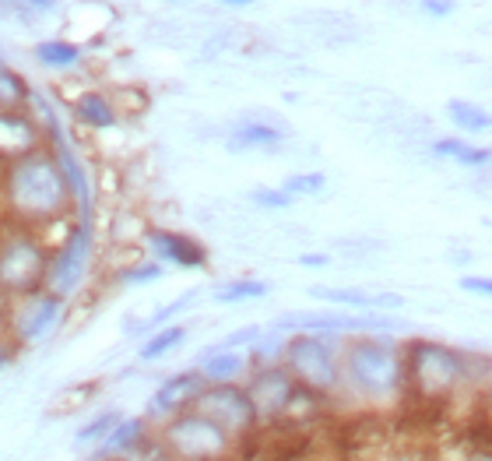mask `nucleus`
<instances>
[{
    "mask_svg": "<svg viewBox=\"0 0 492 461\" xmlns=\"http://www.w3.org/2000/svg\"><path fill=\"white\" fill-rule=\"evenodd\" d=\"M250 201L261 204V208H267V212H285L295 198L285 191V187H257V191L250 194Z\"/></svg>",
    "mask_w": 492,
    "mask_h": 461,
    "instance_id": "nucleus-28",
    "label": "nucleus"
},
{
    "mask_svg": "<svg viewBox=\"0 0 492 461\" xmlns=\"http://www.w3.org/2000/svg\"><path fill=\"white\" fill-rule=\"evenodd\" d=\"M29 4H35V7H53L57 0H29Z\"/></svg>",
    "mask_w": 492,
    "mask_h": 461,
    "instance_id": "nucleus-36",
    "label": "nucleus"
},
{
    "mask_svg": "<svg viewBox=\"0 0 492 461\" xmlns=\"http://www.w3.org/2000/svg\"><path fill=\"white\" fill-rule=\"evenodd\" d=\"M159 440L176 461H229L236 451V437H229L215 419H208L197 409L165 419Z\"/></svg>",
    "mask_w": 492,
    "mask_h": 461,
    "instance_id": "nucleus-4",
    "label": "nucleus"
},
{
    "mask_svg": "<svg viewBox=\"0 0 492 461\" xmlns=\"http://www.w3.org/2000/svg\"><path fill=\"white\" fill-rule=\"evenodd\" d=\"M0 194L4 208L22 222V226H46L57 222L74 198L70 180L57 152L35 148L32 155L7 163L0 173Z\"/></svg>",
    "mask_w": 492,
    "mask_h": 461,
    "instance_id": "nucleus-1",
    "label": "nucleus"
},
{
    "mask_svg": "<svg viewBox=\"0 0 492 461\" xmlns=\"http://www.w3.org/2000/svg\"><path fill=\"white\" fill-rule=\"evenodd\" d=\"M50 264L53 258L35 232H11L7 240H0V296L22 299L39 293L50 278Z\"/></svg>",
    "mask_w": 492,
    "mask_h": 461,
    "instance_id": "nucleus-6",
    "label": "nucleus"
},
{
    "mask_svg": "<svg viewBox=\"0 0 492 461\" xmlns=\"http://www.w3.org/2000/svg\"><path fill=\"white\" fill-rule=\"evenodd\" d=\"M313 296L328 299L334 306H348V310H366V314H376V310H397L401 296L394 293H362V289H324V286H313L310 289Z\"/></svg>",
    "mask_w": 492,
    "mask_h": 461,
    "instance_id": "nucleus-16",
    "label": "nucleus"
},
{
    "mask_svg": "<svg viewBox=\"0 0 492 461\" xmlns=\"http://www.w3.org/2000/svg\"><path fill=\"white\" fill-rule=\"evenodd\" d=\"M464 293H471V296H489L492 299V278L486 275H460L458 282Z\"/></svg>",
    "mask_w": 492,
    "mask_h": 461,
    "instance_id": "nucleus-30",
    "label": "nucleus"
},
{
    "mask_svg": "<svg viewBox=\"0 0 492 461\" xmlns=\"http://www.w3.org/2000/svg\"><path fill=\"white\" fill-rule=\"evenodd\" d=\"M120 419H124V416H120L116 409H106V412L92 416L85 427L78 429V437H74V447H81V451H85V447H98V444H102V440H106V437L116 429V423H120Z\"/></svg>",
    "mask_w": 492,
    "mask_h": 461,
    "instance_id": "nucleus-21",
    "label": "nucleus"
},
{
    "mask_svg": "<svg viewBox=\"0 0 492 461\" xmlns=\"http://www.w3.org/2000/svg\"><path fill=\"white\" fill-rule=\"evenodd\" d=\"M148 437H152V433H148V419H144V416H124V419L116 423V429L96 447V458H120V461L131 458Z\"/></svg>",
    "mask_w": 492,
    "mask_h": 461,
    "instance_id": "nucleus-15",
    "label": "nucleus"
},
{
    "mask_svg": "<svg viewBox=\"0 0 492 461\" xmlns=\"http://www.w3.org/2000/svg\"><path fill=\"white\" fill-rule=\"evenodd\" d=\"M324 183H328L324 173H295V176H289L282 187H285L292 198H310V194H320Z\"/></svg>",
    "mask_w": 492,
    "mask_h": 461,
    "instance_id": "nucleus-26",
    "label": "nucleus"
},
{
    "mask_svg": "<svg viewBox=\"0 0 492 461\" xmlns=\"http://www.w3.org/2000/svg\"><path fill=\"white\" fill-rule=\"evenodd\" d=\"M341 388L366 409L408 405L404 349L384 334H356L341 349Z\"/></svg>",
    "mask_w": 492,
    "mask_h": 461,
    "instance_id": "nucleus-2",
    "label": "nucleus"
},
{
    "mask_svg": "<svg viewBox=\"0 0 492 461\" xmlns=\"http://www.w3.org/2000/svg\"><path fill=\"white\" fill-rule=\"evenodd\" d=\"M257 296H267V282H261V278H236V282H226L215 289L218 303H246Z\"/></svg>",
    "mask_w": 492,
    "mask_h": 461,
    "instance_id": "nucleus-24",
    "label": "nucleus"
},
{
    "mask_svg": "<svg viewBox=\"0 0 492 461\" xmlns=\"http://www.w3.org/2000/svg\"><path fill=\"white\" fill-rule=\"evenodd\" d=\"M74 113H78L81 124H88V127H96V131H106V127L116 124L113 102L106 99V96H98V92H85L81 99L74 102Z\"/></svg>",
    "mask_w": 492,
    "mask_h": 461,
    "instance_id": "nucleus-20",
    "label": "nucleus"
},
{
    "mask_svg": "<svg viewBox=\"0 0 492 461\" xmlns=\"http://www.w3.org/2000/svg\"><path fill=\"white\" fill-rule=\"evenodd\" d=\"M246 356L239 349H208V356H200L197 373L208 384H236V377H243Z\"/></svg>",
    "mask_w": 492,
    "mask_h": 461,
    "instance_id": "nucleus-17",
    "label": "nucleus"
},
{
    "mask_svg": "<svg viewBox=\"0 0 492 461\" xmlns=\"http://www.w3.org/2000/svg\"><path fill=\"white\" fill-rule=\"evenodd\" d=\"M261 338V328H243V331H232L229 338L218 345V349H243L246 342H257Z\"/></svg>",
    "mask_w": 492,
    "mask_h": 461,
    "instance_id": "nucleus-32",
    "label": "nucleus"
},
{
    "mask_svg": "<svg viewBox=\"0 0 492 461\" xmlns=\"http://www.w3.org/2000/svg\"><path fill=\"white\" fill-rule=\"evenodd\" d=\"M404 377H408V401L426 409H443L458 401L464 388L475 381L471 356L432 338H415L404 345Z\"/></svg>",
    "mask_w": 492,
    "mask_h": 461,
    "instance_id": "nucleus-3",
    "label": "nucleus"
},
{
    "mask_svg": "<svg viewBox=\"0 0 492 461\" xmlns=\"http://www.w3.org/2000/svg\"><path fill=\"white\" fill-rule=\"evenodd\" d=\"M39 148V127L18 109H0V163H18Z\"/></svg>",
    "mask_w": 492,
    "mask_h": 461,
    "instance_id": "nucleus-13",
    "label": "nucleus"
},
{
    "mask_svg": "<svg viewBox=\"0 0 492 461\" xmlns=\"http://www.w3.org/2000/svg\"><path fill=\"white\" fill-rule=\"evenodd\" d=\"M25 99H29V85L14 71L0 67V109H18Z\"/></svg>",
    "mask_w": 492,
    "mask_h": 461,
    "instance_id": "nucleus-25",
    "label": "nucleus"
},
{
    "mask_svg": "<svg viewBox=\"0 0 492 461\" xmlns=\"http://www.w3.org/2000/svg\"><path fill=\"white\" fill-rule=\"evenodd\" d=\"M222 4H232V7H243V4H254V0H222Z\"/></svg>",
    "mask_w": 492,
    "mask_h": 461,
    "instance_id": "nucleus-37",
    "label": "nucleus"
},
{
    "mask_svg": "<svg viewBox=\"0 0 492 461\" xmlns=\"http://www.w3.org/2000/svg\"><path fill=\"white\" fill-rule=\"evenodd\" d=\"M422 11L432 18H447L454 11V0H422Z\"/></svg>",
    "mask_w": 492,
    "mask_h": 461,
    "instance_id": "nucleus-33",
    "label": "nucleus"
},
{
    "mask_svg": "<svg viewBox=\"0 0 492 461\" xmlns=\"http://www.w3.org/2000/svg\"><path fill=\"white\" fill-rule=\"evenodd\" d=\"M204 388H208V381H204L197 370L165 377L162 384L155 388V395L148 398V419H172V416L194 409L197 395H200Z\"/></svg>",
    "mask_w": 492,
    "mask_h": 461,
    "instance_id": "nucleus-11",
    "label": "nucleus"
},
{
    "mask_svg": "<svg viewBox=\"0 0 492 461\" xmlns=\"http://www.w3.org/2000/svg\"><path fill=\"white\" fill-rule=\"evenodd\" d=\"M282 362L289 366L295 381L317 395H338L341 391V353L330 345L328 334H306L299 331L285 342Z\"/></svg>",
    "mask_w": 492,
    "mask_h": 461,
    "instance_id": "nucleus-5",
    "label": "nucleus"
},
{
    "mask_svg": "<svg viewBox=\"0 0 492 461\" xmlns=\"http://www.w3.org/2000/svg\"><path fill=\"white\" fill-rule=\"evenodd\" d=\"M447 117H450V124L460 127L464 134L492 131V113L489 109H482L478 102H471V99H450L447 102Z\"/></svg>",
    "mask_w": 492,
    "mask_h": 461,
    "instance_id": "nucleus-19",
    "label": "nucleus"
},
{
    "mask_svg": "<svg viewBox=\"0 0 492 461\" xmlns=\"http://www.w3.org/2000/svg\"><path fill=\"white\" fill-rule=\"evenodd\" d=\"M92 461H120V458H92Z\"/></svg>",
    "mask_w": 492,
    "mask_h": 461,
    "instance_id": "nucleus-39",
    "label": "nucleus"
},
{
    "mask_svg": "<svg viewBox=\"0 0 492 461\" xmlns=\"http://www.w3.org/2000/svg\"><path fill=\"white\" fill-rule=\"evenodd\" d=\"M295 388H299V381L289 373L285 362H271V366H257V370H254L246 391H250L257 412H261V423H282V416H285V409H289V401H292Z\"/></svg>",
    "mask_w": 492,
    "mask_h": 461,
    "instance_id": "nucleus-8",
    "label": "nucleus"
},
{
    "mask_svg": "<svg viewBox=\"0 0 492 461\" xmlns=\"http://www.w3.org/2000/svg\"><path fill=\"white\" fill-rule=\"evenodd\" d=\"M274 328H292L295 334L299 331H306V334H341V331H348V334H369V331H391L394 321L387 317H356V314H310V310H295V314H285V317H278V325Z\"/></svg>",
    "mask_w": 492,
    "mask_h": 461,
    "instance_id": "nucleus-10",
    "label": "nucleus"
},
{
    "mask_svg": "<svg viewBox=\"0 0 492 461\" xmlns=\"http://www.w3.org/2000/svg\"><path fill=\"white\" fill-rule=\"evenodd\" d=\"M460 165H468V169H486L492 165V148H482V145H464V152L458 155Z\"/></svg>",
    "mask_w": 492,
    "mask_h": 461,
    "instance_id": "nucleus-29",
    "label": "nucleus"
},
{
    "mask_svg": "<svg viewBox=\"0 0 492 461\" xmlns=\"http://www.w3.org/2000/svg\"><path fill=\"white\" fill-rule=\"evenodd\" d=\"M194 296H197V293H187L183 299H176V303H169V306H162V310H159V314H155V317L148 321V328L159 331V325H162V321H169V317H176V314H180L183 306H190V303H194Z\"/></svg>",
    "mask_w": 492,
    "mask_h": 461,
    "instance_id": "nucleus-31",
    "label": "nucleus"
},
{
    "mask_svg": "<svg viewBox=\"0 0 492 461\" xmlns=\"http://www.w3.org/2000/svg\"><path fill=\"white\" fill-rule=\"evenodd\" d=\"M35 61L46 67H74L81 61V50H78L74 42L50 39V42H39V46H35Z\"/></svg>",
    "mask_w": 492,
    "mask_h": 461,
    "instance_id": "nucleus-23",
    "label": "nucleus"
},
{
    "mask_svg": "<svg viewBox=\"0 0 492 461\" xmlns=\"http://www.w3.org/2000/svg\"><path fill=\"white\" fill-rule=\"evenodd\" d=\"M489 412H492V384H489Z\"/></svg>",
    "mask_w": 492,
    "mask_h": 461,
    "instance_id": "nucleus-38",
    "label": "nucleus"
},
{
    "mask_svg": "<svg viewBox=\"0 0 492 461\" xmlns=\"http://www.w3.org/2000/svg\"><path fill=\"white\" fill-rule=\"evenodd\" d=\"M285 141L282 127H267V124H239L229 134V148L232 152H250V148H274Z\"/></svg>",
    "mask_w": 492,
    "mask_h": 461,
    "instance_id": "nucleus-18",
    "label": "nucleus"
},
{
    "mask_svg": "<svg viewBox=\"0 0 492 461\" xmlns=\"http://www.w3.org/2000/svg\"><path fill=\"white\" fill-rule=\"evenodd\" d=\"M148 243L155 250V261H169V264H180V268H200L208 261L204 247L183 236V232H169V230H152L148 232Z\"/></svg>",
    "mask_w": 492,
    "mask_h": 461,
    "instance_id": "nucleus-14",
    "label": "nucleus"
},
{
    "mask_svg": "<svg viewBox=\"0 0 492 461\" xmlns=\"http://www.w3.org/2000/svg\"><path fill=\"white\" fill-rule=\"evenodd\" d=\"M197 412H204L208 419H215L218 427L226 429L229 437L243 440V437H254L264 427L261 412L254 405L250 391L243 384H208L194 401Z\"/></svg>",
    "mask_w": 492,
    "mask_h": 461,
    "instance_id": "nucleus-7",
    "label": "nucleus"
},
{
    "mask_svg": "<svg viewBox=\"0 0 492 461\" xmlns=\"http://www.w3.org/2000/svg\"><path fill=\"white\" fill-rule=\"evenodd\" d=\"M187 338V325H169V328H159L144 345H141V360L152 362V360H162L165 353H172L180 342Z\"/></svg>",
    "mask_w": 492,
    "mask_h": 461,
    "instance_id": "nucleus-22",
    "label": "nucleus"
},
{
    "mask_svg": "<svg viewBox=\"0 0 492 461\" xmlns=\"http://www.w3.org/2000/svg\"><path fill=\"white\" fill-rule=\"evenodd\" d=\"M88 254H92V219H78V226L67 232L60 254H57L53 264H50V278H46L50 293H57V296L64 299L67 293L81 282L85 264H88Z\"/></svg>",
    "mask_w": 492,
    "mask_h": 461,
    "instance_id": "nucleus-9",
    "label": "nucleus"
},
{
    "mask_svg": "<svg viewBox=\"0 0 492 461\" xmlns=\"http://www.w3.org/2000/svg\"><path fill=\"white\" fill-rule=\"evenodd\" d=\"M299 264H306V268H324V264H328V254H302Z\"/></svg>",
    "mask_w": 492,
    "mask_h": 461,
    "instance_id": "nucleus-34",
    "label": "nucleus"
},
{
    "mask_svg": "<svg viewBox=\"0 0 492 461\" xmlns=\"http://www.w3.org/2000/svg\"><path fill=\"white\" fill-rule=\"evenodd\" d=\"M11 362V345H0V370Z\"/></svg>",
    "mask_w": 492,
    "mask_h": 461,
    "instance_id": "nucleus-35",
    "label": "nucleus"
},
{
    "mask_svg": "<svg viewBox=\"0 0 492 461\" xmlns=\"http://www.w3.org/2000/svg\"><path fill=\"white\" fill-rule=\"evenodd\" d=\"M60 306H64V299L57 296V293H50V289H39L32 296H22L18 306H14V334L22 342L46 338L53 331V325H57V317H60Z\"/></svg>",
    "mask_w": 492,
    "mask_h": 461,
    "instance_id": "nucleus-12",
    "label": "nucleus"
},
{
    "mask_svg": "<svg viewBox=\"0 0 492 461\" xmlns=\"http://www.w3.org/2000/svg\"><path fill=\"white\" fill-rule=\"evenodd\" d=\"M162 261H141V264H131V268H124L116 278L124 282V286H144V282H155V278H162Z\"/></svg>",
    "mask_w": 492,
    "mask_h": 461,
    "instance_id": "nucleus-27",
    "label": "nucleus"
}]
</instances>
